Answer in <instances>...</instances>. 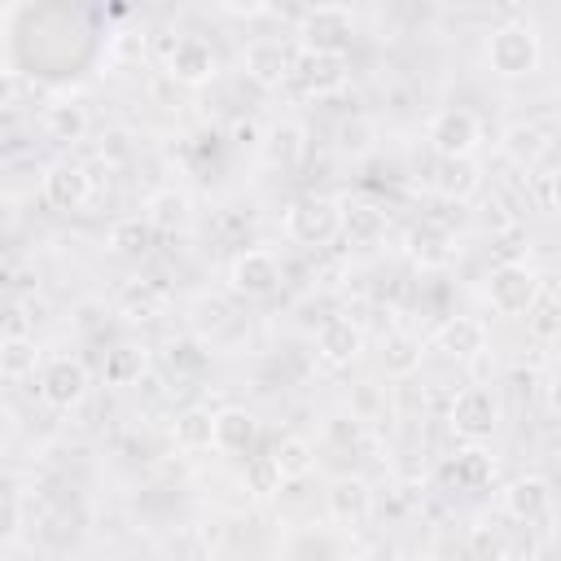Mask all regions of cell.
<instances>
[{"label":"cell","instance_id":"cell-4","mask_svg":"<svg viewBox=\"0 0 561 561\" xmlns=\"http://www.w3.org/2000/svg\"><path fill=\"white\" fill-rule=\"evenodd\" d=\"M425 136H430V145L438 149V158H469V153L478 149V140H482V123H478L473 110L447 105V110H438V114L430 118Z\"/></svg>","mask_w":561,"mask_h":561},{"label":"cell","instance_id":"cell-21","mask_svg":"<svg viewBox=\"0 0 561 561\" xmlns=\"http://www.w3.org/2000/svg\"><path fill=\"white\" fill-rule=\"evenodd\" d=\"M272 465H276V473L280 478H307L311 473V465H316V451H311V443L307 438H280L276 447H272V456H267Z\"/></svg>","mask_w":561,"mask_h":561},{"label":"cell","instance_id":"cell-30","mask_svg":"<svg viewBox=\"0 0 561 561\" xmlns=\"http://www.w3.org/2000/svg\"><path fill=\"white\" fill-rule=\"evenodd\" d=\"M131 373H140V359H136L131 351H114V355H110V364H105V381L123 386Z\"/></svg>","mask_w":561,"mask_h":561},{"label":"cell","instance_id":"cell-9","mask_svg":"<svg viewBox=\"0 0 561 561\" xmlns=\"http://www.w3.org/2000/svg\"><path fill=\"white\" fill-rule=\"evenodd\" d=\"M83 390H88V368H83L79 359L57 355V359L44 364V373H39V394H44L53 408H70V403H79Z\"/></svg>","mask_w":561,"mask_h":561},{"label":"cell","instance_id":"cell-7","mask_svg":"<svg viewBox=\"0 0 561 561\" xmlns=\"http://www.w3.org/2000/svg\"><path fill=\"white\" fill-rule=\"evenodd\" d=\"M491 425H495V399H491V390L486 386H465L451 399V430L460 438L478 443V438L491 434Z\"/></svg>","mask_w":561,"mask_h":561},{"label":"cell","instance_id":"cell-32","mask_svg":"<svg viewBox=\"0 0 561 561\" xmlns=\"http://www.w3.org/2000/svg\"><path fill=\"white\" fill-rule=\"evenodd\" d=\"M61 136H75L79 127H83V118H79V110H53V118H48Z\"/></svg>","mask_w":561,"mask_h":561},{"label":"cell","instance_id":"cell-17","mask_svg":"<svg viewBox=\"0 0 561 561\" xmlns=\"http://www.w3.org/2000/svg\"><path fill=\"white\" fill-rule=\"evenodd\" d=\"M443 478H451L456 486H482L486 478H491V456L482 451V447H465V451H456L447 465H443Z\"/></svg>","mask_w":561,"mask_h":561},{"label":"cell","instance_id":"cell-13","mask_svg":"<svg viewBox=\"0 0 561 561\" xmlns=\"http://www.w3.org/2000/svg\"><path fill=\"white\" fill-rule=\"evenodd\" d=\"M504 508L517 522H543L548 508H552V491H548L543 478H517V482L504 486Z\"/></svg>","mask_w":561,"mask_h":561},{"label":"cell","instance_id":"cell-23","mask_svg":"<svg viewBox=\"0 0 561 561\" xmlns=\"http://www.w3.org/2000/svg\"><path fill=\"white\" fill-rule=\"evenodd\" d=\"M381 364H386L390 377L416 373V364H421V342H416L412 333H390V337H386V351H381Z\"/></svg>","mask_w":561,"mask_h":561},{"label":"cell","instance_id":"cell-11","mask_svg":"<svg viewBox=\"0 0 561 561\" xmlns=\"http://www.w3.org/2000/svg\"><path fill=\"white\" fill-rule=\"evenodd\" d=\"M359 346H364V333H359L346 316H329V320L316 329V355H320L324 364H333V368L351 364V359L359 355Z\"/></svg>","mask_w":561,"mask_h":561},{"label":"cell","instance_id":"cell-20","mask_svg":"<svg viewBox=\"0 0 561 561\" xmlns=\"http://www.w3.org/2000/svg\"><path fill=\"white\" fill-rule=\"evenodd\" d=\"M434 188L443 193V197H469L473 188H478V167L469 162V158H443V167H438V175H434Z\"/></svg>","mask_w":561,"mask_h":561},{"label":"cell","instance_id":"cell-34","mask_svg":"<svg viewBox=\"0 0 561 561\" xmlns=\"http://www.w3.org/2000/svg\"><path fill=\"white\" fill-rule=\"evenodd\" d=\"M548 202H552V206H561V167L548 175Z\"/></svg>","mask_w":561,"mask_h":561},{"label":"cell","instance_id":"cell-10","mask_svg":"<svg viewBox=\"0 0 561 561\" xmlns=\"http://www.w3.org/2000/svg\"><path fill=\"white\" fill-rule=\"evenodd\" d=\"M167 75L180 79V83H206L215 75V53L206 39L197 35H180L167 53Z\"/></svg>","mask_w":561,"mask_h":561},{"label":"cell","instance_id":"cell-28","mask_svg":"<svg viewBox=\"0 0 561 561\" xmlns=\"http://www.w3.org/2000/svg\"><path fill=\"white\" fill-rule=\"evenodd\" d=\"M272 158H276L280 167H294V162L302 158V127L280 123V127L272 131Z\"/></svg>","mask_w":561,"mask_h":561},{"label":"cell","instance_id":"cell-33","mask_svg":"<svg viewBox=\"0 0 561 561\" xmlns=\"http://www.w3.org/2000/svg\"><path fill=\"white\" fill-rule=\"evenodd\" d=\"M224 9H232V13H259L263 9V0H219Z\"/></svg>","mask_w":561,"mask_h":561},{"label":"cell","instance_id":"cell-27","mask_svg":"<svg viewBox=\"0 0 561 561\" xmlns=\"http://www.w3.org/2000/svg\"><path fill=\"white\" fill-rule=\"evenodd\" d=\"M412 254L421 259V263H447L451 259V245H447V232H438V228H416L412 232Z\"/></svg>","mask_w":561,"mask_h":561},{"label":"cell","instance_id":"cell-22","mask_svg":"<svg viewBox=\"0 0 561 561\" xmlns=\"http://www.w3.org/2000/svg\"><path fill=\"white\" fill-rule=\"evenodd\" d=\"M145 219H149L158 232H175V228H184V219H188V202H184V193H175V188L153 193Z\"/></svg>","mask_w":561,"mask_h":561},{"label":"cell","instance_id":"cell-16","mask_svg":"<svg viewBox=\"0 0 561 561\" xmlns=\"http://www.w3.org/2000/svg\"><path fill=\"white\" fill-rule=\"evenodd\" d=\"M254 416L245 408H219L215 412V451H228V456H241L250 443H254Z\"/></svg>","mask_w":561,"mask_h":561},{"label":"cell","instance_id":"cell-26","mask_svg":"<svg viewBox=\"0 0 561 561\" xmlns=\"http://www.w3.org/2000/svg\"><path fill=\"white\" fill-rule=\"evenodd\" d=\"M307 57H311L307 70H302L307 88H311V92H333V88L342 83V61H337V57H320V53H307Z\"/></svg>","mask_w":561,"mask_h":561},{"label":"cell","instance_id":"cell-8","mask_svg":"<svg viewBox=\"0 0 561 561\" xmlns=\"http://www.w3.org/2000/svg\"><path fill=\"white\" fill-rule=\"evenodd\" d=\"M241 66H245V75H250L259 88H280V83L294 75V53H289V44H280V39H254V44L245 48Z\"/></svg>","mask_w":561,"mask_h":561},{"label":"cell","instance_id":"cell-1","mask_svg":"<svg viewBox=\"0 0 561 561\" xmlns=\"http://www.w3.org/2000/svg\"><path fill=\"white\" fill-rule=\"evenodd\" d=\"M486 66L500 75V79H522L539 66V35L530 22L522 18H508L491 31L486 39Z\"/></svg>","mask_w":561,"mask_h":561},{"label":"cell","instance_id":"cell-25","mask_svg":"<svg viewBox=\"0 0 561 561\" xmlns=\"http://www.w3.org/2000/svg\"><path fill=\"white\" fill-rule=\"evenodd\" d=\"M342 232H346L351 241H377V237H381V210L368 206V202L346 206V210H342Z\"/></svg>","mask_w":561,"mask_h":561},{"label":"cell","instance_id":"cell-2","mask_svg":"<svg viewBox=\"0 0 561 561\" xmlns=\"http://www.w3.org/2000/svg\"><path fill=\"white\" fill-rule=\"evenodd\" d=\"M298 35H302V48H307V53L342 57V53L351 48V39H355V18H351L346 4H316V9L302 18Z\"/></svg>","mask_w":561,"mask_h":561},{"label":"cell","instance_id":"cell-35","mask_svg":"<svg viewBox=\"0 0 561 561\" xmlns=\"http://www.w3.org/2000/svg\"><path fill=\"white\" fill-rule=\"evenodd\" d=\"M495 4H522V0H495Z\"/></svg>","mask_w":561,"mask_h":561},{"label":"cell","instance_id":"cell-14","mask_svg":"<svg viewBox=\"0 0 561 561\" xmlns=\"http://www.w3.org/2000/svg\"><path fill=\"white\" fill-rule=\"evenodd\" d=\"M88 193H92V184H88L83 167H75V162H57V167L44 175V197H48L57 210H79V206L88 202Z\"/></svg>","mask_w":561,"mask_h":561},{"label":"cell","instance_id":"cell-12","mask_svg":"<svg viewBox=\"0 0 561 561\" xmlns=\"http://www.w3.org/2000/svg\"><path fill=\"white\" fill-rule=\"evenodd\" d=\"M324 500H329V517L337 526H359L373 513V491L364 478H337Z\"/></svg>","mask_w":561,"mask_h":561},{"label":"cell","instance_id":"cell-24","mask_svg":"<svg viewBox=\"0 0 561 561\" xmlns=\"http://www.w3.org/2000/svg\"><path fill=\"white\" fill-rule=\"evenodd\" d=\"M35 359H39V351H35V342H31V337H18V333H9V337H4V351H0V373H4L9 381L31 377V373H35Z\"/></svg>","mask_w":561,"mask_h":561},{"label":"cell","instance_id":"cell-19","mask_svg":"<svg viewBox=\"0 0 561 561\" xmlns=\"http://www.w3.org/2000/svg\"><path fill=\"white\" fill-rule=\"evenodd\" d=\"M543 149H548V136H543L539 127H530V123H517V127L504 131V153H508L517 167H535V162L543 158Z\"/></svg>","mask_w":561,"mask_h":561},{"label":"cell","instance_id":"cell-3","mask_svg":"<svg viewBox=\"0 0 561 561\" xmlns=\"http://www.w3.org/2000/svg\"><path fill=\"white\" fill-rule=\"evenodd\" d=\"M486 298L500 316H530L535 298H539V276L517 263V259H504L500 267H491L486 276Z\"/></svg>","mask_w":561,"mask_h":561},{"label":"cell","instance_id":"cell-6","mask_svg":"<svg viewBox=\"0 0 561 561\" xmlns=\"http://www.w3.org/2000/svg\"><path fill=\"white\" fill-rule=\"evenodd\" d=\"M228 280H232L237 294H245V298H263V294H272V289L280 285V263H276L272 250H259V245H254V250H241V254L232 259Z\"/></svg>","mask_w":561,"mask_h":561},{"label":"cell","instance_id":"cell-31","mask_svg":"<svg viewBox=\"0 0 561 561\" xmlns=\"http://www.w3.org/2000/svg\"><path fill=\"white\" fill-rule=\"evenodd\" d=\"M149 228H153L149 219H145V224H140V219H136V224H123V228L114 232V245H118V250H145V232H149Z\"/></svg>","mask_w":561,"mask_h":561},{"label":"cell","instance_id":"cell-29","mask_svg":"<svg viewBox=\"0 0 561 561\" xmlns=\"http://www.w3.org/2000/svg\"><path fill=\"white\" fill-rule=\"evenodd\" d=\"M167 359H171V368H180V373H202V368H206V351H202L197 342H175Z\"/></svg>","mask_w":561,"mask_h":561},{"label":"cell","instance_id":"cell-5","mask_svg":"<svg viewBox=\"0 0 561 561\" xmlns=\"http://www.w3.org/2000/svg\"><path fill=\"white\" fill-rule=\"evenodd\" d=\"M285 232L302 245H324L342 232V210L329 197H302L285 210Z\"/></svg>","mask_w":561,"mask_h":561},{"label":"cell","instance_id":"cell-15","mask_svg":"<svg viewBox=\"0 0 561 561\" xmlns=\"http://www.w3.org/2000/svg\"><path fill=\"white\" fill-rule=\"evenodd\" d=\"M438 346H443L451 359H473L478 351H486V329H482V320H473V316H451V320L438 329Z\"/></svg>","mask_w":561,"mask_h":561},{"label":"cell","instance_id":"cell-18","mask_svg":"<svg viewBox=\"0 0 561 561\" xmlns=\"http://www.w3.org/2000/svg\"><path fill=\"white\" fill-rule=\"evenodd\" d=\"M175 443L184 451H202V447H215V412H202V408H188L175 416Z\"/></svg>","mask_w":561,"mask_h":561}]
</instances>
